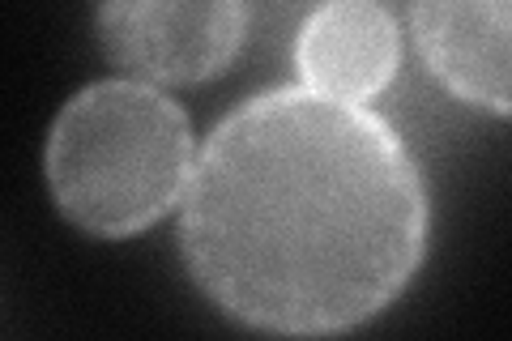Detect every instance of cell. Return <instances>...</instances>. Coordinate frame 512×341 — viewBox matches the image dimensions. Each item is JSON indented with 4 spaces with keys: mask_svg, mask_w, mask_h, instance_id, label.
Returning a JSON list of instances; mask_svg holds the SVG:
<instances>
[{
    "mask_svg": "<svg viewBox=\"0 0 512 341\" xmlns=\"http://www.w3.org/2000/svg\"><path fill=\"white\" fill-rule=\"evenodd\" d=\"M103 56L150 86L222 77L248 43V0H99Z\"/></svg>",
    "mask_w": 512,
    "mask_h": 341,
    "instance_id": "cell-3",
    "label": "cell"
},
{
    "mask_svg": "<svg viewBox=\"0 0 512 341\" xmlns=\"http://www.w3.org/2000/svg\"><path fill=\"white\" fill-rule=\"evenodd\" d=\"M192 158L188 111L171 94L137 77H107L64 103L43 171L77 231L133 239L180 205Z\"/></svg>",
    "mask_w": 512,
    "mask_h": 341,
    "instance_id": "cell-2",
    "label": "cell"
},
{
    "mask_svg": "<svg viewBox=\"0 0 512 341\" xmlns=\"http://www.w3.org/2000/svg\"><path fill=\"white\" fill-rule=\"evenodd\" d=\"M427 184L372 107L278 86L239 103L192 158L180 256L222 316L282 337L389 312L427 256Z\"/></svg>",
    "mask_w": 512,
    "mask_h": 341,
    "instance_id": "cell-1",
    "label": "cell"
},
{
    "mask_svg": "<svg viewBox=\"0 0 512 341\" xmlns=\"http://www.w3.org/2000/svg\"><path fill=\"white\" fill-rule=\"evenodd\" d=\"M508 5L512 0H410V35L427 73L453 99L508 116Z\"/></svg>",
    "mask_w": 512,
    "mask_h": 341,
    "instance_id": "cell-4",
    "label": "cell"
},
{
    "mask_svg": "<svg viewBox=\"0 0 512 341\" xmlns=\"http://www.w3.org/2000/svg\"><path fill=\"white\" fill-rule=\"evenodd\" d=\"M295 64L308 90L367 103L397 77L402 30L380 0H325L299 30Z\"/></svg>",
    "mask_w": 512,
    "mask_h": 341,
    "instance_id": "cell-5",
    "label": "cell"
}]
</instances>
